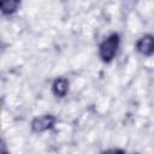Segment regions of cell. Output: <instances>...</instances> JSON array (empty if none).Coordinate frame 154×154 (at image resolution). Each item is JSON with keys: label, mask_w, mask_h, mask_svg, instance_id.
I'll return each instance as SVG.
<instances>
[{"label": "cell", "mask_w": 154, "mask_h": 154, "mask_svg": "<svg viewBox=\"0 0 154 154\" xmlns=\"http://www.w3.org/2000/svg\"><path fill=\"white\" fill-rule=\"evenodd\" d=\"M120 46V36L118 32H112L99 45V58L102 63L109 64L113 61Z\"/></svg>", "instance_id": "obj_1"}, {"label": "cell", "mask_w": 154, "mask_h": 154, "mask_svg": "<svg viewBox=\"0 0 154 154\" xmlns=\"http://www.w3.org/2000/svg\"><path fill=\"white\" fill-rule=\"evenodd\" d=\"M57 123V118L53 114H41L38 117H35L31 120V130L36 134H41V132H46L51 129L54 128Z\"/></svg>", "instance_id": "obj_2"}, {"label": "cell", "mask_w": 154, "mask_h": 154, "mask_svg": "<svg viewBox=\"0 0 154 154\" xmlns=\"http://www.w3.org/2000/svg\"><path fill=\"white\" fill-rule=\"evenodd\" d=\"M136 51L144 57L154 55V35L146 34L141 36L136 42Z\"/></svg>", "instance_id": "obj_3"}, {"label": "cell", "mask_w": 154, "mask_h": 154, "mask_svg": "<svg viewBox=\"0 0 154 154\" xmlns=\"http://www.w3.org/2000/svg\"><path fill=\"white\" fill-rule=\"evenodd\" d=\"M52 93L57 97H65L69 93V81L65 77H58L52 83Z\"/></svg>", "instance_id": "obj_4"}, {"label": "cell", "mask_w": 154, "mask_h": 154, "mask_svg": "<svg viewBox=\"0 0 154 154\" xmlns=\"http://www.w3.org/2000/svg\"><path fill=\"white\" fill-rule=\"evenodd\" d=\"M20 6V0H0V10L5 16H10L17 12Z\"/></svg>", "instance_id": "obj_5"}]
</instances>
